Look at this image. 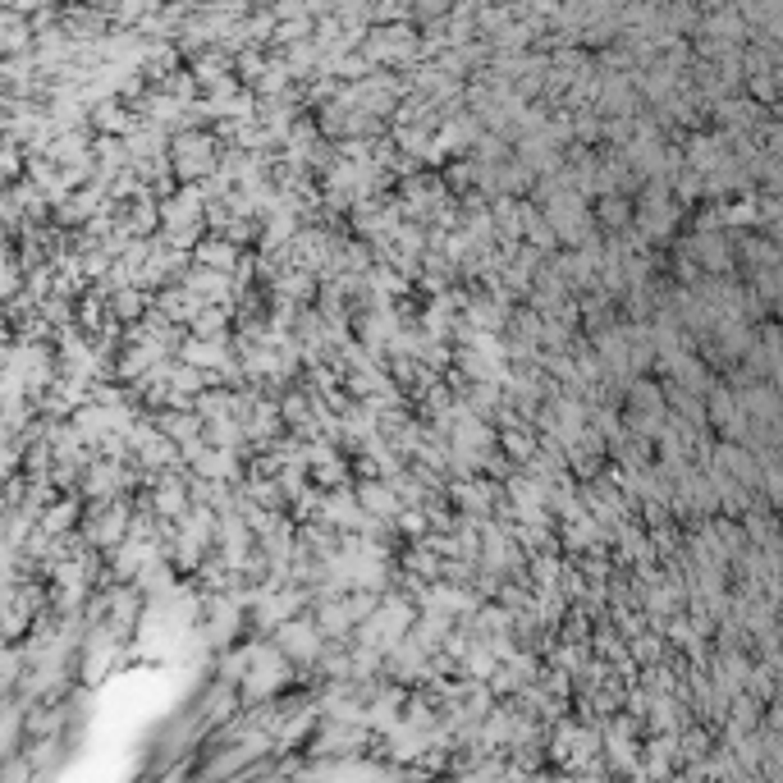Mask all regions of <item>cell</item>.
<instances>
[{"mask_svg": "<svg viewBox=\"0 0 783 783\" xmlns=\"http://www.w3.org/2000/svg\"><path fill=\"white\" fill-rule=\"evenodd\" d=\"M151 500H156V508L166 513V518H183V508H188V495H183V485H179V481H170V477L160 481V491H156Z\"/></svg>", "mask_w": 783, "mask_h": 783, "instance_id": "6da1fadb", "label": "cell"}]
</instances>
